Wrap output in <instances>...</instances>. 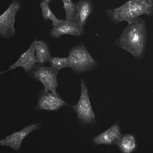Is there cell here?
I'll return each instance as SVG.
<instances>
[{
    "label": "cell",
    "instance_id": "1",
    "mask_svg": "<svg viewBox=\"0 0 153 153\" xmlns=\"http://www.w3.org/2000/svg\"><path fill=\"white\" fill-rule=\"evenodd\" d=\"M146 32L145 21L137 18L128 23L116 40L115 44L135 58L141 59L143 56L146 44Z\"/></svg>",
    "mask_w": 153,
    "mask_h": 153
},
{
    "label": "cell",
    "instance_id": "2",
    "mask_svg": "<svg viewBox=\"0 0 153 153\" xmlns=\"http://www.w3.org/2000/svg\"><path fill=\"white\" fill-rule=\"evenodd\" d=\"M105 14L111 22L129 23L139 16L153 15V0H128L120 7L106 10Z\"/></svg>",
    "mask_w": 153,
    "mask_h": 153
},
{
    "label": "cell",
    "instance_id": "3",
    "mask_svg": "<svg viewBox=\"0 0 153 153\" xmlns=\"http://www.w3.org/2000/svg\"><path fill=\"white\" fill-rule=\"evenodd\" d=\"M67 57L70 68L76 75L91 71L98 65L97 61L92 57L82 43L71 48Z\"/></svg>",
    "mask_w": 153,
    "mask_h": 153
},
{
    "label": "cell",
    "instance_id": "4",
    "mask_svg": "<svg viewBox=\"0 0 153 153\" xmlns=\"http://www.w3.org/2000/svg\"><path fill=\"white\" fill-rule=\"evenodd\" d=\"M59 71L51 66L45 67L37 62L28 73L31 78L42 83L45 90L56 92V88L59 87L57 79Z\"/></svg>",
    "mask_w": 153,
    "mask_h": 153
},
{
    "label": "cell",
    "instance_id": "5",
    "mask_svg": "<svg viewBox=\"0 0 153 153\" xmlns=\"http://www.w3.org/2000/svg\"><path fill=\"white\" fill-rule=\"evenodd\" d=\"M80 84V99L77 104L71 108L76 112L80 124L85 126L94 123L95 117L90 102L88 89L84 79H81Z\"/></svg>",
    "mask_w": 153,
    "mask_h": 153
},
{
    "label": "cell",
    "instance_id": "6",
    "mask_svg": "<svg viewBox=\"0 0 153 153\" xmlns=\"http://www.w3.org/2000/svg\"><path fill=\"white\" fill-rule=\"evenodd\" d=\"M21 7L17 0L13 1L0 17V35L2 38H9L16 33L14 27L15 16Z\"/></svg>",
    "mask_w": 153,
    "mask_h": 153
},
{
    "label": "cell",
    "instance_id": "7",
    "mask_svg": "<svg viewBox=\"0 0 153 153\" xmlns=\"http://www.w3.org/2000/svg\"><path fill=\"white\" fill-rule=\"evenodd\" d=\"M68 105L59 93L42 89L39 94L35 108L37 110L55 111Z\"/></svg>",
    "mask_w": 153,
    "mask_h": 153
},
{
    "label": "cell",
    "instance_id": "8",
    "mask_svg": "<svg viewBox=\"0 0 153 153\" xmlns=\"http://www.w3.org/2000/svg\"><path fill=\"white\" fill-rule=\"evenodd\" d=\"M42 122L28 125L21 130L15 132L1 140L0 144L9 147L15 151H19L23 139L32 131L39 129Z\"/></svg>",
    "mask_w": 153,
    "mask_h": 153
},
{
    "label": "cell",
    "instance_id": "9",
    "mask_svg": "<svg viewBox=\"0 0 153 153\" xmlns=\"http://www.w3.org/2000/svg\"><path fill=\"white\" fill-rule=\"evenodd\" d=\"M84 33L83 27L76 23L66 20H60L50 31L51 36L58 39L64 35H69L74 36H80Z\"/></svg>",
    "mask_w": 153,
    "mask_h": 153
},
{
    "label": "cell",
    "instance_id": "10",
    "mask_svg": "<svg viewBox=\"0 0 153 153\" xmlns=\"http://www.w3.org/2000/svg\"><path fill=\"white\" fill-rule=\"evenodd\" d=\"M36 38L32 42L31 45L25 51L22 53L19 59L8 69L1 71L0 74H3L9 71L19 67L22 68L26 73H28L35 64L37 62L35 55V47Z\"/></svg>",
    "mask_w": 153,
    "mask_h": 153
},
{
    "label": "cell",
    "instance_id": "11",
    "mask_svg": "<svg viewBox=\"0 0 153 153\" xmlns=\"http://www.w3.org/2000/svg\"><path fill=\"white\" fill-rule=\"evenodd\" d=\"M121 134L120 129L117 124L113 125L108 129L95 137L92 140L95 145L117 144Z\"/></svg>",
    "mask_w": 153,
    "mask_h": 153
},
{
    "label": "cell",
    "instance_id": "12",
    "mask_svg": "<svg viewBox=\"0 0 153 153\" xmlns=\"http://www.w3.org/2000/svg\"><path fill=\"white\" fill-rule=\"evenodd\" d=\"M93 8L91 0H79L76 3V23L82 27L85 26L88 18L92 13Z\"/></svg>",
    "mask_w": 153,
    "mask_h": 153
},
{
    "label": "cell",
    "instance_id": "13",
    "mask_svg": "<svg viewBox=\"0 0 153 153\" xmlns=\"http://www.w3.org/2000/svg\"><path fill=\"white\" fill-rule=\"evenodd\" d=\"M117 145L120 151L123 153H132L137 147L135 136L131 134L121 135Z\"/></svg>",
    "mask_w": 153,
    "mask_h": 153
},
{
    "label": "cell",
    "instance_id": "14",
    "mask_svg": "<svg viewBox=\"0 0 153 153\" xmlns=\"http://www.w3.org/2000/svg\"><path fill=\"white\" fill-rule=\"evenodd\" d=\"M35 55L37 62L44 64L49 62L51 57L49 46L47 43L42 40H36L35 47Z\"/></svg>",
    "mask_w": 153,
    "mask_h": 153
},
{
    "label": "cell",
    "instance_id": "15",
    "mask_svg": "<svg viewBox=\"0 0 153 153\" xmlns=\"http://www.w3.org/2000/svg\"><path fill=\"white\" fill-rule=\"evenodd\" d=\"M62 1L65 11L66 20L76 23V3H74L71 0Z\"/></svg>",
    "mask_w": 153,
    "mask_h": 153
},
{
    "label": "cell",
    "instance_id": "16",
    "mask_svg": "<svg viewBox=\"0 0 153 153\" xmlns=\"http://www.w3.org/2000/svg\"><path fill=\"white\" fill-rule=\"evenodd\" d=\"M49 4L45 0H42L40 6L42 10V16L45 21H47L48 19L50 20L52 22V25H54L60 20L56 18L54 14L49 6Z\"/></svg>",
    "mask_w": 153,
    "mask_h": 153
},
{
    "label": "cell",
    "instance_id": "17",
    "mask_svg": "<svg viewBox=\"0 0 153 153\" xmlns=\"http://www.w3.org/2000/svg\"><path fill=\"white\" fill-rule=\"evenodd\" d=\"M49 62L51 66L59 71L65 68H70L68 57H51Z\"/></svg>",
    "mask_w": 153,
    "mask_h": 153
},
{
    "label": "cell",
    "instance_id": "18",
    "mask_svg": "<svg viewBox=\"0 0 153 153\" xmlns=\"http://www.w3.org/2000/svg\"><path fill=\"white\" fill-rule=\"evenodd\" d=\"M47 2H48L49 4H50L52 0H45Z\"/></svg>",
    "mask_w": 153,
    "mask_h": 153
}]
</instances>
